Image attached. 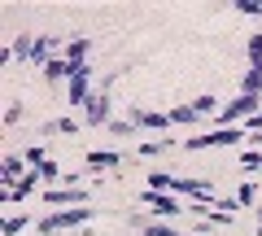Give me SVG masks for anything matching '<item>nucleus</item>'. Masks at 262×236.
Here are the masks:
<instances>
[{
	"instance_id": "1",
	"label": "nucleus",
	"mask_w": 262,
	"mask_h": 236,
	"mask_svg": "<svg viewBox=\"0 0 262 236\" xmlns=\"http://www.w3.org/2000/svg\"><path fill=\"white\" fill-rule=\"evenodd\" d=\"M241 140H249V132H245V127H214V132L188 136L184 149H188V153H201V149H223V144H241Z\"/></svg>"
},
{
	"instance_id": "2",
	"label": "nucleus",
	"mask_w": 262,
	"mask_h": 236,
	"mask_svg": "<svg viewBox=\"0 0 262 236\" xmlns=\"http://www.w3.org/2000/svg\"><path fill=\"white\" fill-rule=\"evenodd\" d=\"M88 219H92V206H75V210H53V214L39 219V236H57V232H75V227H83Z\"/></svg>"
},
{
	"instance_id": "3",
	"label": "nucleus",
	"mask_w": 262,
	"mask_h": 236,
	"mask_svg": "<svg viewBox=\"0 0 262 236\" xmlns=\"http://www.w3.org/2000/svg\"><path fill=\"white\" fill-rule=\"evenodd\" d=\"M88 96H92V61H88V66H75L70 83H66V101H70V105H79V110H83Z\"/></svg>"
},
{
	"instance_id": "4",
	"label": "nucleus",
	"mask_w": 262,
	"mask_h": 236,
	"mask_svg": "<svg viewBox=\"0 0 262 236\" xmlns=\"http://www.w3.org/2000/svg\"><path fill=\"white\" fill-rule=\"evenodd\" d=\"M114 118H110V96H105V88L101 92H92L88 96V105H83V127H110Z\"/></svg>"
},
{
	"instance_id": "5",
	"label": "nucleus",
	"mask_w": 262,
	"mask_h": 236,
	"mask_svg": "<svg viewBox=\"0 0 262 236\" xmlns=\"http://www.w3.org/2000/svg\"><path fill=\"white\" fill-rule=\"evenodd\" d=\"M144 206H153V219H158V223L188 210V206H179V201H175V192H149V188H144Z\"/></svg>"
},
{
	"instance_id": "6",
	"label": "nucleus",
	"mask_w": 262,
	"mask_h": 236,
	"mask_svg": "<svg viewBox=\"0 0 262 236\" xmlns=\"http://www.w3.org/2000/svg\"><path fill=\"white\" fill-rule=\"evenodd\" d=\"M127 118H131L136 127H149V132H166V127H175L170 110H140V105H136V110L127 114Z\"/></svg>"
},
{
	"instance_id": "7",
	"label": "nucleus",
	"mask_w": 262,
	"mask_h": 236,
	"mask_svg": "<svg viewBox=\"0 0 262 236\" xmlns=\"http://www.w3.org/2000/svg\"><path fill=\"white\" fill-rule=\"evenodd\" d=\"M44 206H70V210H75V206H88V192L83 188H70V184H61V188H44Z\"/></svg>"
},
{
	"instance_id": "8",
	"label": "nucleus",
	"mask_w": 262,
	"mask_h": 236,
	"mask_svg": "<svg viewBox=\"0 0 262 236\" xmlns=\"http://www.w3.org/2000/svg\"><path fill=\"white\" fill-rule=\"evenodd\" d=\"M88 53H92V39H88V35L66 39V48H61V57L70 61V66H88Z\"/></svg>"
},
{
	"instance_id": "9",
	"label": "nucleus",
	"mask_w": 262,
	"mask_h": 236,
	"mask_svg": "<svg viewBox=\"0 0 262 236\" xmlns=\"http://www.w3.org/2000/svg\"><path fill=\"white\" fill-rule=\"evenodd\" d=\"M175 192H184V197H192V201H210V197H214L210 180H184V175L175 180Z\"/></svg>"
},
{
	"instance_id": "10",
	"label": "nucleus",
	"mask_w": 262,
	"mask_h": 236,
	"mask_svg": "<svg viewBox=\"0 0 262 236\" xmlns=\"http://www.w3.org/2000/svg\"><path fill=\"white\" fill-rule=\"evenodd\" d=\"M122 166V153L114 149H92L88 153V170H118Z\"/></svg>"
},
{
	"instance_id": "11",
	"label": "nucleus",
	"mask_w": 262,
	"mask_h": 236,
	"mask_svg": "<svg viewBox=\"0 0 262 236\" xmlns=\"http://www.w3.org/2000/svg\"><path fill=\"white\" fill-rule=\"evenodd\" d=\"M70 75H75V66H70L66 57H53V61L44 66V79H48V83H70Z\"/></svg>"
},
{
	"instance_id": "12",
	"label": "nucleus",
	"mask_w": 262,
	"mask_h": 236,
	"mask_svg": "<svg viewBox=\"0 0 262 236\" xmlns=\"http://www.w3.org/2000/svg\"><path fill=\"white\" fill-rule=\"evenodd\" d=\"M170 118H175L179 127H192V123H201L206 114L196 110V101H188V105H175V110H170Z\"/></svg>"
},
{
	"instance_id": "13",
	"label": "nucleus",
	"mask_w": 262,
	"mask_h": 236,
	"mask_svg": "<svg viewBox=\"0 0 262 236\" xmlns=\"http://www.w3.org/2000/svg\"><path fill=\"white\" fill-rule=\"evenodd\" d=\"M35 184H39V170H31V175H27L22 184H13V188H5V197H9V201H27L31 192H35Z\"/></svg>"
},
{
	"instance_id": "14",
	"label": "nucleus",
	"mask_w": 262,
	"mask_h": 236,
	"mask_svg": "<svg viewBox=\"0 0 262 236\" xmlns=\"http://www.w3.org/2000/svg\"><path fill=\"white\" fill-rule=\"evenodd\" d=\"M241 92L245 96H262V66H249L241 75Z\"/></svg>"
},
{
	"instance_id": "15",
	"label": "nucleus",
	"mask_w": 262,
	"mask_h": 236,
	"mask_svg": "<svg viewBox=\"0 0 262 236\" xmlns=\"http://www.w3.org/2000/svg\"><path fill=\"white\" fill-rule=\"evenodd\" d=\"M39 180H44V184H48V188H61V180H66V170H61V166H57V162H53V158H48V162H44V166H39Z\"/></svg>"
},
{
	"instance_id": "16",
	"label": "nucleus",
	"mask_w": 262,
	"mask_h": 236,
	"mask_svg": "<svg viewBox=\"0 0 262 236\" xmlns=\"http://www.w3.org/2000/svg\"><path fill=\"white\" fill-rule=\"evenodd\" d=\"M149 192H175V175H170V170H153L149 175Z\"/></svg>"
},
{
	"instance_id": "17",
	"label": "nucleus",
	"mask_w": 262,
	"mask_h": 236,
	"mask_svg": "<svg viewBox=\"0 0 262 236\" xmlns=\"http://www.w3.org/2000/svg\"><path fill=\"white\" fill-rule=\"evenodd\" d=\"M57 132L70 136V132H79V123H75V118H48V123H44V136H57Z\"/></svg>"
},
{
	"instance_id": "18",
	"label": "nucleus",
	"mask_w": 262,
	"mask_h": 236,
	"mask_svg": "<svg viewBox=\"0 0 262 236\" xmlns=\"http://www.w3.org/2000/svg\"><path fill=\"white\" fill-rule=\"evenodd\" d=\"M140 236H188V232H179L170 223H140Z\"/></svg>"
},
{
	"instance_id": "19",
	"label": "nucleus",
	"mask_w": 262,
	"mask_h": 236,
	"mask_svg": "<svg viewBox=\"0 0 262 236\" xmlns=\"http://www.w3.org/2000/svg\"><path fill=\"white\" fill-rule=\"evenodd\" d=\"M170 144H175V140H144L136 153H140V158H162V153H166Z\"/></svg>"
},
{
	"instance_id": "20",
	"label": "nucleus",
	"mask_w": 262,
	"mask_h": 236,
	"mask_svg": "<svg viewBox=\"0 0 262 236\" xmlns=\"http://www.w3.org/2000/svg\"><path fill=\"white\" fill-rule=\"evenodd\" d=\"M31 227V214H9L5 219V236H22Z\"/></svg>"
},
{
	"instance_id": "21",
	"label": "nucleus",
	"mask_w": 262,
	"mask_h": 236,
	"mask_svg": "<svg viewBox=\"0 0 262 236\" xmlns=\"http://www.w3.org/2000/svg\"><path fill=\"white\" fill-rule=\"evenodd\" d=\"M245 53H249V66H262V35H249Z\"/></svg>"
},
{
	"instance_id": "22",
	"label": "nucleus",
	"mask_w": 262,
	"mask_h": 236,
	"mask_svg": "<svg viewBox=\"0 0 262 236\" xmlns=\"http://www.w3.org/2000/svg\"><path fill=\"white\" fill-rule=\"evenodd\" d=\"M241 166H245V170H262V149H249V153H241Z\"/></svg>"
},
{
	"instance_id": "23",
	"label": "nucleus",
	"mask_w": 262,
	"mask_h": 236,
	"mask_svg": "<svg viewBox=\"0 0 262 236\" xmlns=\"http://www.w3.org/2000/svg\"><path fill=\"white\" fill-rule=\"evenodd\" d=\"M236 201H241V206H253V201H258V184H241Z\"/></svg>"
},
{
	"instance_id": "24",
	"label": "nucleus",
	"mask_w": 262,
	"mask_h": 236,
	"mask_svg": "<svg viewBox=\"0 0 262 236\" xmlns=\"http://www.w3.org/2000/svg\"><path fill=\"white\" fill-rule=\"evenodd\" d=\"M18 118H22V105L9 101V105H5V127H18Z\"/></svg>"
},
{
	"instance_id": "25",
	"label": "nucleus",
	"mask_w": 262,
	"mask_h": 236,
	"mask_svg": "<svg viewBox=\"0 0 262 236\" xmlns=\"http://www.w3.org/2000/svg\"><path fill=\"white\" fill-rule=\"evenodd\" d=\"M110 132H114V136H131V132H136V123H131V118H114Z\"/></svg>"
},
{
	"instance_id": "26",
	"label": "nucleus",
	"mask_w": 262,
	"mask_h": 236,
	"mask_svg": "<svg viewBox=\"0 0 262 236\" xmlns=\"http://www.w3.org/2000/svg\"><path fill=\"white\" fill-rule=\"evenodd\" d=\"M236 9H241V13H249V18H258V13H262V0H241Z\"/></svg>"
},
{
	"instance_id": "27",
	"label": "nucleus",
	"mask_w": 262,
	"mask_h": 236,
	"mask_svg": "<svg viewBox=\"0 0 262 236\" xmlns=\"http://www.w3.org/2000/svg\"><path fill=\"white\" fill-rule=\"evenodd\" d=\"M258 227H262V206H258Z\"/></svg>"
}]
</instances>
